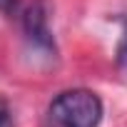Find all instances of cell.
I'll list each match as a JSON object with an SVG mask.
<instances>
[{
  "label": "cell",
  "mask_w": 127,
  "mask_h": 127,
  "mask_svg": "<svg viewBox=\"0 0 127 127\" xmlns=\"http://www.w3.org/2000/svg\"><path fill=\"white\" fill-rule=\"evenodd\" d=\"M102 117L105 105L100 95L87 87H72L50 100L42 127H100Z\"/></svg>",
  "instance_id": "1"
},
{
  "label": "cell",
  "mask_w": 127,
  "mask_h": 127,
  "mask_svg": "<svg viewBox=\"0 0 127 127\" xmlns=\"http://www.w3.org/2000/svg\"><path fill=\"white\" fill-rule=\"evenodd\" d=\"M20 23H23V35L28 40V45L35 52H42L45 57H55L57 55V45H55V35L50 28V18H47V8L42 0L25 5L20 13Z\"/></svg>",
  "instance_id": "2"
},
{
  "label": "cell",
  "mask_w": 127,
  "mask_h": 127,
  "mask_svg": "<svg viewBox=\"0 0 127 127\" xmlns=\"http://www.w3.org/2000/svg\"><path fill=\"white\" fill-rule=\"evenodd\" d=\"M115 62H117V70L122 75H127V23H125V32L117 45V52H115Z\"/></svg>",
  "instance_id": "3"
},
{
  "label": "cell",
  "mask_w": 127,
  "mask_h": 127,
  "mask_svg": "<svg viewBox=\"0 0 127 127\" xmlns=\"http://www.w3.org/2000/svg\"><path fill=\"white\" fill-rule=\"evenodd\" d=\"M20 13H23V3H20V0H0V15L20 18Z\"/></svg>",
  "instance_id": "4"
},
{
  "label": "cell",
  "mask_w": 127,
  "mask_h": 127,
  "mask_svg": "<svg viewBox=\"0 0 127 127\" xmlns=\"http://www.w3.org/2000/svg\"><path fill=\"white\" fill-rule=\"evenodd\" d=\"M0 127H15V117H13V107L5 97H0Z\"/></svg>",
  "instance_id": "5"
}]
</instances>
